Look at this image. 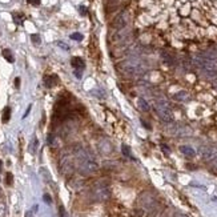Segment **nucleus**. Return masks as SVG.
Instances as JSON below:
<instances>
[{"mask_svg": "<svg viewBox=\"0 0 217 217\" xmlns=\"http://www.w3.org/2000/svg\"><path fill=\"white\" fill-rule=\"evenodd\" d=\"M75 156L77 158V166L80 173L83 174H91L99 171V164L93 160L91 153L83 147H77L75 149Z\"/></svg>", "mask_w": 217, "mask_h": 217, "instance_id": "nucleus-1", "label": "nucleus"}, {"mask_svg": "<svg viewBox=\"0 0 217 217\" xmlns=\"http://www.w3.org/2000/svg\"><path fill=\"white\" fill-rule=\"evenodd\" d=\"M120 68L123 72H125L127 75H131V76H137V75H141V73L145 72L144 64L137 57H131V59L123 61L120 64Z\"/></svg>", "mask_w": 217, "mask_h": 217, "instance_id": "nucleus-2", "label": "nucleus"}, {"mask_svg": "<svg viewBox=\"0 0 217 217\" xmlns=\"http://www.w3.org/2000/svg\"><path fill=\"white\" fill-rule=\"evenodd\" d=\"M91 197L93 198L95 201H99V203L109 200L111 188L108 187V184H105V182H103V181L97 182V184H95V187L92 188V190H91Z\"/></svg>", "mask_w": 217, "mask_h": 217, "instance_id": "nucleus-3", "label": "nucleus"}, {"mask_svg": "<svg viewBox=\"0 0 217 217\" xmlns=\"http://www.w3.org/2000/svg\"><path fill=\"white\" fill-rule=\"evenodd\" d=\"M155 109L157 112V116L164 121V123H171L173 120V113L169 108L168 103L165 100H157L155 103Z\"/></svg>", "mask_w": 217, "mask_h": 217, "instance_id": "nucleus-4", "label": "nucleus"}, {"mask_svg": "<svg viewBox=\"0 0 217 217\" xmlns=\"http://www.w3.org/2000/svg\"><path fill=\"white\" fill-rule=\"evenodd\" d=\"M60 171L65 176H69V174L73 173L75 165H73V161L71 158V156H63V158L60 160Z\"/></svg>", "mask_w": 217, "mask_h": 217, "instance_id": "nucleus-5", "label": "nucleus"}, {"mask_svg": "<svg viewBox=\"0 0 217 217\" xmlns=\"http://www.w3.org/2000/svg\"><path fill=\"white\" fill-rule=\"evenodd\" d=\"M201 157L206 161H212L217 157V147L216 145H204L200 149Z\"/></svg>", "mask_w": 217, "mask_h": 217, "instance_id": "nucleus-6", "label": "nucleus"}, {"mask_svg": "<svg viewBox=\"0 0 217 217\" xmlns=\"http://www.w3.org/2000/svg\"><path fill=\"white\" fill-rule=\"evenodd\" d=\"M127 24H128V15H127L125 12L119 14L117 16L115 17V20H113V27H115V30H117V31L124 30V28L127 27Z\"/></svg>", "mask_w": 217, "mask_h": 217, "instance_id": "nucleus-7", "label": "nucleus"}, {"mask_svg": "<svg viewBox=\"0 0 217 217\" xmlns=\"http://www.w3.org/2000/svg\"><path fill=\"white\" fill-rule=\"evenodd\" d=\"M99 149H100V152H101L103 155H109V153L113 150V147H112V144H111L109 140L103 139L101 141L99 142Z\"/></svg>", "mask_w": 217, "mask_h": 217, "instance_id": "nucleus-8", "label": "nucleus"}, {"mask_svg": "<svg viewBox=\"0 0 217 217\" xmlns=\"http://www.w3.org/2000/svg\"><path fill=\"white\" fill-rule=\"evenodd\" d=\"M180 152L182 155H185L187 157H195L196 156V150L192 147H189V145H181L180 147Z\"/></svg>", "mask_w": 217, "mask_h": 217, "instance_id": "nucleus-9", "label": "nucleus"}, {"mask_svg": "<svg viewBox=\"0 0 217 217\" xmlns=\"http://www.w3.org/2000/svg\"><path fill=\"white\" fill-rule=\"evenodd\" d=\"M71 64H72V67L75 68V69H84V67H85V63H84V60L81 59V57H72V60H71Z\"/></svg>", "mask_w": 217, "mask_h": 217, "instance_id": "nucleus-10", "label": "nucleus"}, {"mask_svg": "<svg viewBox=\"0 0 217 217\" xmlns=\"http://www.w3.org/2000/svg\"><path fill=\"white\" fill-rule=\"evenodd\" d=\"M56 83H57V76H55V75L46 76L44 77V85L47 88H52L54 85H56Z\"/></svg>", "mask_w": 217, "mask_h": 217, "instance_id": "nucleus-11", "label": "nucleus"}, {"mask_svg": "<svg viewBox=\"0 0 217 217\" xmlns=\"http://www.w3.org/2000/svg\"><path fill=\"white\" fill-rule=\"evenodd\" d=\"M161 57H163V60L166 64H169V65L174 64V57L172 56L171 54H168V52H161Z\"/></svg>", "mask_w": 217, "mask_h": 217, "instance_id": "nucleus-12", "label": "nucleus"}, {"mask_svg": "<svg viewBox=\"0 0 217 217\" xmlns=\"http://www.w3.org/2000/svg\"><path fill=\"white\" fill-rule=\"evenodd\" d=\"M3 56H4V59H6L8 63H14L15 61L14 55H12V52L9 51V49H3Z\"/></svg>", "mask_w": 217, "mask_h": 217, "instance_id": "nucleus-13", "label": "nucleus"}, {"mask_svg": "<svg viewBox=\"0 0 217 217\" xmlns=\"http://www.w3.org/2000/svg\"><path fill=\"white\" fill-rule=\"evenodd\" d=\"M11 117V108L9 107H6L3 111V123H7Z\"/></svg>", "mask_w": 217, "mask_h": 217, "instance_id": "nucleus-14", "label": "nucleus"}, {"mask_svg": "<svg viewBox=\"0 0 217 217\" xmlns=\"http://www.w3.org/2000/svg\"><path fill=\"white\" fill-rule=\"evenodd\" d=\"M38 145H39L38 139H36V137H33L32 141H31V144H30V152L31 153H35L36 149H38Z\"/></svg>", "mask_w": 217, "mask_h": 217, "instance_id": "nucleus-15", "label": "nucleus"}, {"mask_svg": "<svg viewBox=\"0 0 217 217\" xmlns=\"http://www.w3.org/2000/svg\"><path fill=\"white\" fill-rule=\"evenodd\" d=\"M121 152H123L124 156H127V157H132V153H131V148L128 147V145L123 144V147H121Z\"/></svg>", "mask_w": 217, "mask_h": 217, "instance_id": "nucleus-16", "label": "nucleus"}, {"mask_svg": "<svg viewBox=\"0 0 217 217\" xmlns=\"http://www.w3.org/2000/svg\"><path fill=\"white\" fill-rule=\"evenodd\" d=\"M139 107L141 108L142 111H149V104H148L144 99H139Z\"/></svg>", "mask_w": 217, "mask_h": 217, "instance_id": "nucleus-17", "label": "nucleus"}, {"mask_svg": "<svg viewBox=\"0 0 217 217\" xmlns=\"http://www.w3.org/2000/svg\"><path fill=\"white\" fill-rule=\"evenodd\" d=\"M71 39H73V40H76V41H81L83 40V35H81L80 32H75L71 35Z\"/></svg>", "mask_w": 217, "mask_h": 217, "instance_id": "nucleus-18", "label": "nucleus"}, {"mask_svg": "<svg viewBox=\"0 0 217 217\" xmlns=\"http://www.w3.org/2000/svg\"><path fill=\"white\" fill-rule=\"evenodd\" d=\"M31 40H32L33 44H40L41 43V39H40V36L39 35H32L31 36Z\"/></svg>", "mask_w": 217, "mask_h": 217, "instance_id": "nucleus-19", "label": "nucleus"}, {"mask_svg": "<svg viewBox=\"0 0 217 217\" xmlns=\"http://www.w3.org/2000/svg\"><path fill=\"white\" fill-rule=\"evenodd\" d=\"M174 97H176L177 100H185V99H187V97H188V95H187V92H184V91H182L181 93H177Z\"/></svg>", "mask_w": 217, "mask_h": 217, "instance_id": "nucleus-20", "label": "nucleus"}, {"mask_svg": "<svg viewBox=\"0 0 217 217\" xmlns=\"http://www.w3.org/2000/svg\"><path fill=\"white\" fill-rule=\"evenodd\" d=\"M6 216V205L3 203H0V217Z\"/></svg>", "mask_w": 217, "mask_h": 217, "instance_id": "nucleus-21", "label": "nucleus"}, {"mask_svg": "<svg viewBox=\"0 0 217 217\" xmlns=\"http://www.w3.org/2000/svg\"><path fill=\"white\" fill-rule=\"evenodd\" d=\"M57 46H59L60 48H63L64 51H68V49H69V47H68L65 43H63V41H57Z\"/></svg>", "mask_w": 217, "mask_h": 217, "instance_id": "nucleus-22", "label": "nucleus"}, {"mask_svg": "<svg viewBox=\"0 0 217 217\" xmlns=\"http://www.w3.org/2000/svg\"><path fill=\"white\" fill-rule=\"evenodd\" d=\"M59 212H60V217H68V214H67V212H65L64 206H60Z\"/></svg>", "mask_w": 217, "mask_h": 217, "instance_id": "nucleus-23", "label": "nucleus"}, {"mask_svg": "<svg viewBox=\"0 0 217 217\" xmlns=\"http://www.w3.org/2000/svg\"><path fill=\"white\" fill-rule=\"evenodd\" d=\"M43 198H44V201H46L47 204H51V203H52L51 196H49V195H44V196H43Z\"/></svg>", "mask_w": 217, "mask_h": 217, "instance_id": "nucleus-24", "label": "nucleus"}, {"mask_svg": "<svg viewBox=\"0 0 217 217\" xmlns=\"http://www.w3.org/2000/svg\"><path fill=\"white\" fill-rule=\"evenodd\" d=\"M6 180H7V184L11 185L12 184V174L11 173H7V179Z\"/></svg>", "mask_w": 217, "mask_h": 217, "instance_id": "nucleus-25", "label": "nucleus"}, {"mask_svg": "<svg viewBox=\"0 0 217 217\" xmlns=\"http://www.w3.org/2000/svg\"><path fill=\"white\" fill-rule=\"evenodd\" d=\"M30 4H32V6H39L40 4V0H27Z\"/></svg>", "mask_w": 217, "mask_h": 217, "instance_id": "nucleus-26", "label": "nucleus"}, {"mask_svg": "<svg viewBox=\"0 0 217 217\" xmlns=\"http://www.w3.org/2000/svg\"><path fill=\"white\" fill-rule=\"evenodd\" d=\"M79 11H80V14H81V15H87V8H85L84 6H80Z\"/></svg>", "mask_w": 217, "mask_h": 217, "instance_id": "nucleus-27", "label": "nucleus"}, {"mask_svg": "<svg viewBox=\"0 0 217 217\" xmlns=\"http://www.w3.org/2000/svg\"><path fill=\"white\" fill-rule=\"evenodd\" d=\"M47 141H48V144H49V145L54 144V135H49L48 139H47Z\"/></svg>", "mask_w": 217, "mask_h": 217, "instance_id": "nucleus-28", "label": "nucleus"}, {"mask_svg": "<svg viewBox=\"0 0 217 217\" xmlns=\"http://www.w3.org/2000/svg\"><path fill=\"white\" fill-rule=\"evenodd\" d=\"M25 217H33V212H32V210L25 212Z\"/></svg>", "mask_w": 217, "mask_h": 217, "instance_id": "nucleus-29", "label": "nucleus"}, {"mask_svg": "<svg viewBox=\"0 0 217 217\" xmlns=\"http://www.w3.org/2000/svg\"><path fill=\"white\" fill-rule=\"evenodd\" d=\"M161 148H163V150L165 153H169V148L168 147H165V145H161Z\"/></svg>", "mask_w": 217, "mask_h": 217, "instance_id": "nucleus-30", "label": "nucleus"}, {"mask_svg": "<svg viewBox=\"0 0 217 217\" xmlns=\"http://www.w3.org/2000/svg\"><path fill=\"white\" fill-rule=\"evenodd\" d=\"M15 85H16V87H19V85H20V79H19V77L15 79Z\"/></svg>", "mask_w": 217, "mask_h": 217, "instance_id": "nucleus-31", "label": "nucleus"}, {"mask_svg": "<svg viewBox=\"0 0 217 217\" xmlns=\"http://www.w3.org/2000/svg\"><path fill=\"white\" fill-rule=\"evenodd\" d=\"M15 22H16L17 24H20V23H22V19H20V17H17V16H15Z\"/></svg>", "mask_w": 217, "mask_h": 217, "instance_id": "nucleus-32", "label": "nucleus"}, {"mask_svg": "<svg viewBox=\"0 0 217 217\" xmlns=\"http://www.w3.org/2000/svg\"><path fill=\"white\" fill-rule=\"evenodd\" d=\"M141 123H142V125H144V127H145V128L150 129V127H149V125H148V124H147V123H145V121H144V120H141Z\"/></svg>", "mask_w": 217, "mask_h": 217, "instance_id": "nucleus-33", "label": "nucleus"}, {"mask_svg": "<svg viewBox=\"0 0 217 217\" xmlns=\"http://www.w3.org/2000/svg\"><path fill=\"white\" fill-rule=\"evenodd\" d=\"M30 111H31V107H28L27 112H25V113H24V116H23V117H27V116H28V113H30Z\"/></svg>", "mask_w": 217, "mask_h": 217, "instance_id": "nucleus-34", "label": "nucleus"}, {"mask_svg": "<svg viewBox=\"0 0 217 217\" xmlns=\"http://www.w3.org/2000/svg\"><path fill=\"white\" fill-rule=\"evenodd\" d=\"M177 217H187V216H184V214H177Z\"/></svg>", "mask_w": 217, "mask_h": 217, "instance_id": "nucleus-35", "label": "nucleus"}, {"mask_svg": "<svg viewBox=\"0 0 217 217\" xmlns=\"http://www.w3.org/2000/svg\"><path fill=\"white\" fill-rule=\"evenodd\" d=\"M1 165H3V163H1V160H0V171H1Z\"/></svg>", "mask_w": 217, "mask_h": 217, "instance_id": "nucleus-36", "label": "nucleus"}, {"mask_svg": "<svg viewBox=\"0 0 217 217\" xmlns=\"http://www.w3.org/2000/svg\"><path fill=\"white\" fill-rule=\"evenodd\" d=\"M214 87H216V88H217V80L214 81Z\"/></svg>", "mask_w": 217, "mask_h": 217, "instance_id": "nucleus-37", "label": "nucleus"}]
</instances>
